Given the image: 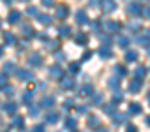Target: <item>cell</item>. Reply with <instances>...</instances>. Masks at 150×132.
<instances>
[{"label":"cell","mask_w":150,"mask_h":132,"mask_svg":"<svg viewBox=\"0 0 150 132\" xmlns=\"http://www.w3.org/2000/svg\"><path fill=\"white\" fill-rule=\"evenodd\" d=\"M125 13H127L129 16H132V18H138V16L143 14V6H141L139 2H129V4L125 6Z\"/></svg>","instance_id":"6da1fadb"},{"label":"cell","mask_w":150,"mask_h":132,"mask_svg":"<svg viewBox=\"0 0 150 132\" xmlns=\"http://www.w3.org/2000/svg\"><path fill=\"white\" fill-rule=\"evenodd\" d=\"M97 55H99L103 60H108V58L113 56V49H111V46H101V48L97 49Z\"/></svg>","instance_id":"7a4b0ae2"},{"label":"cell","mask_w":150,"mask_h":132,"mask_svg":"<svg viewBox=\"0 0 150 132\" xmlns=\"http://www.w3.org/2000/svg\"><path fill=\"white\" fill-rule=\"evenodd\" d=\"M16 76H18V79H21V81H27V83L34 79V74H32L30 71H27V69H18Z\"/></svg>","instance_id":"3957f363"},{"label":"cell","mask_w":150,"mask_h":132,"mask_svg":"<svg viewBox=\"0 0 150 132\" xmlns=\"http://www.w3.org/2000/svg\"><path fill=\"white\" fill-rule=\"evenodd\" d=\"M13 72H18L16 63H14V62H6V63H4V67H2V74L9 76V74H13Z\"/></svg>","instance_id":"277c9868"},{"label":"cell","mask_w":150,"mask_h":132,"mask_svg":"<svg viewBox=\"0 0 150 132\" xmlns=\"http://www.w3.org/2000/svg\"><path fill=\"white\" fill-rule=\"evenodd\" d=\"M55 16H57L58 20H65V18L69 16V7H67V6H57Z\"/></svg>","instance_id":"5b68a950"},{"label":"cell","mask_w":150,"mask_h":132,"mask_svg":"<svg viewBox=\"0 0 150 132\" xmlns=\"http://www.w3.org/2000/svg\"><path fill=\"white\" fill-rule=\"evenodd\" d=\"M104 28H106L108 34H115V32H118V30L122 28V25H120L118 21H106V23H104Z\"/></svg>","instance_id":"8992f818"},{"label":"cell","mask_w":150,"mask_h":132,"mask_svg":"<svg viewBox=\"0 0 150 132\" xmlns=\"http://www.w3.org/2000/svg\"><path fill=\"white\" fill-rule=\"evenodd\" d=\"M141 86H143V81L138 79V78H134V79H131V83H129V92H131V93H138V92L141 90Z\"/></svg>","instance_id":"52a82bcc"},{"label":"cell","mask_w":150,"mask_h":132,"mask_svg":"<svg viewBox=\"0 0 150 132\" xmlns=\"http://www.w3.org/2000/svg\"><path fill=\"white\" fill-rule=\"evenodd\" d=\"M60 86H62L64 90H72V88H74V79H72L71 76H64V78L60 79Z\"/></svg>","instance_id":"ba28073f"},{"label":"cell","mask_w":150,"mask_h":132,"mask_svg":"<svg viewBox=\"0 0 150 132\" xmlns=\"http://www.w3.org/2000/svg\"><path fill=\"white\" fill-rule=\"evenodd\" d=\"M11 127L13 128H23L25 127V118L20 116V114H14L13 120H11Z\"/></svg>","instance_id":"9c48e42d"},{"label":"cell","mask_w":150,"mask_h":132,"mask_svg":"<svg viewBox=\"0 0 150 132\" xmlns=\"http://www.w3.org/2000/svg\"><path fill=\"white\" fill-rule=\"evenodd\" d=\"M50 76L51 78H57V79H62L64 78V71H62L60 65H51V67H50Z\"/></svg>","instance_id":"30bf717a"},{"label":"cell","mask_w":150,"mask_h":132,"mask_svg":"<svg viewBox=\"0 0 150 132\" xmlns=\"http://www.w3.org/2000/svg\"><path fill=\"white\" fill-rule=\"evenodd\" d=\"M28 63L32 65V67H41V65H42V58H41V55H39V53H32L30 58H28Z\"/></svg>","instance_id":"8fae6325"},{"label":"cell","mask_w":150,"mask_h":132,"mask_svg":"<svg viewBox=\"0 0 150 132\" xmlns=\"http://www.w3.org/2000/svg\"><path fill=\"white\" fill-rule=\"evenodd\" d=\"M76 23L78 25H87V23H90V20H88V16H87V13L85 11H78L76 13Z\"/></svg>","instance_id":"7c38bea8"},{"label":"cell","mask_w":150,"mask_h":132,"mask_svg":"<svg viewBox=\"0 0 150 132\" xmlns=\"http://www.w3.org/2000/svg\"><path fill=\"white\" fill-rule=\"evenodd\" d=\"M94 93V86L92 85H83L80 90H78V95L80 97H88V95H92Z\"/></svg>","instance_id":"4fadbf2b"},{"label":"cell","mask_w":150,"mask_h":132,"mask_svg":"<svg viewBox=\"0 0 150 132\" xmlns=\"http://www.w3.org/2000/svg\"><path fill=\"white\" fill-rule=\"evenodd\" d=\"M74 41H76V44H78V46H87V44H88V35H87V34H83V32H80V34H76Z\"/></svg>","instance_id":"5bb4252c"},{"label":"cell","mask_w":150,"mask_h":132,"mask_svg":"<svg viewBox=\"0 0 150 132\" xmlns=\"http://www.w3.org/2000/svg\"><path fill=\"white\" fill-rule=\"evenodd\" d=\"M99 7H103V11H104L106 14H110V13H113V11L117 9V4H115V2H101Z\"/></svg>","instance_id":"9a60e30c"},{"label":"cell","mask_w":150,"mask_h":132,"mask_svg":"<svg viewBox=\"0 0 150 132\" xmlns=\"http://www.w3.org/2000/svg\"><path fill=\"white\" fill-rule=\"evenodd\" d=\"M4 111L14 116V114H16V111H18V104H16V102H13V100H11V102H6V104H4Z\"/></svg>","instance_id":"2e32d148"},{"label":"cell","mask_w":150,"mask_h":132,"mask_svg":"<svg viewBox=\"0 0 150 132\" xmlns=\"http://www.w3.org/2000/svg\"><path fill=\"white\" fill-rule=\"evenodd\" d=\"M141 113H143V107H141L138 102H131V104H129L127 114H141Z\"/></svg>","instance_id":"e0dca14e"},{"label":"cell","mask_w":150,"mask_h":132,"mask_svg":"<svg viewBox=\"0 0 150 132\" xmlns=\"http://www.w3.org/2000/svg\"><path fill=\"white\" fill-rule=\"evenodd\" d=\"M20 20H21V13H20V11H11V13H9V18H7V21H9L11 25H14V23H20Z\"/></svg>","instance_id":"ac0fdd59"},{"label":"cell","mask_w":150,"mask_h":132,"mask_svg":"<svg viewBox=\"0 0 150 132\" xmlns=\"http://www.w3.org/2000/svg\"><path fill=\"white\" fill-rule=\"evenodd\" d=\"M4 39H6V44H7V46H16V44H18L16 35L11 34V32H6V34H4Z\"/></svg>","instance_id":"d6986e66"},{"label":"cell","mask_w":150,"mask_h":132,"mask_svg":"<svg viewBox=\"0 0 150 132\" xmlns=\"http://www.w3.org/2000/svg\"><path fill=\"white\" fill-rule=\"evenodd\" d=\"M35 20H37V21H39L41 25H50V23L53 21V18H51L50 14H41V13H39V14L35 16Z\"/></svg>","instance_id":"ffe728a7"},{"label":"cell","mask_w":150,"mask_h":132,"mask_svg":"<svg viewBox=\"0 0 150 132\" xmlns=\"http://www.w3.org/2000/svg\"><path fill=\"white\" fill-rule=\"evenodd\" d=\"M108 85H110V88H111L113 92H120V79H118L117 76H113V78H110V81H108Z\"/></svg>","instance_id":"44dd1931"},{"label":"cell","mask_w":150,"mask_h":132,"mask_svg":"<svg viewBox=\"0 0 150 132\" xmlns=\"http://www.w3.org/2000/svg\"><path fill=\"white\" fill-rule=\"evenodd\" d=\"M39 106H41V109H42V107L50 109V107H53V106H55V99H53V97H44V99L39 102Z\"/></svg>","instance_id":"7402d4cb"},{"label":"cell","mask_w":150,"mask_h":132,"mask_svg":"<svg viewBox=\"0 0 150 132\" xmlns=\"http://www.w3.org/2000/svg\"><path fill=\"white\" fill-rule=\"evenodd\" d=\"M58 120H60V114H58V113H53V111H50V113L46 114V123H51V125H55Z\"/></svg>","instance_id":"603a6c76"},{"label":"cell","mask_w":150,"mask_h":132,"mask_svg":"<svg viewBox=\"0 0 150 132\" xmlns=\"http://www.w3.org/2000/svg\"><path fill=\"white\" fill-rule=\"evenodd\" d=\"M113 71L117 72V78H124V76H127V69L124 67L122 63H117L115 67H113Z\"/></svg>","instance_id":"cb8c5ba5"},{"label":"cell","mask_w":150,"mask_h":132,"mask_svg":"<svg viewBox=\"0 0 150 132\" xmlns=\"http://www.w3.org/2000/svg\"><path fill=\"white\" fill-rule=\"evenodd\" d=\"M87 123H88V127H90V128H97V127L101 125V120H99V118H97L96 114H90V116H88V121H87Z\"/></svg>","instance_id":"d4e9b609"},{"label":"cell","mask_w":150,"mask_h":132,"mask_svg":"<svg viewBox=\"0 0 150 132\" xmlns=\"http://www.w3.org/2000/svg\"><path fill=\"white\" fill-rule=\"evenodd\" d=\"M58 34H60V37H71L72 28H71V27H67V25H62V27L58 28Z\"/></svg>","instance_id":"484cf974"},{"label":"cell","mask_w":150,"mask_h":132,"mask_svg":"<svg viewBox=\"0 0 150 132\" xmlns=\"http://www.w3.org/2000/svg\"><path fill=\"white\" fill-rule=\"evenodd\" d=\"M103 99H104V95H103L101 92L92 93V104H94V106H103Z\"/></svg>","instance_id":"4316f807"},{"label":"cell","mask_w":150,"mask_h":132,"mask_svg":"<svg viewBox=\"0 0 150 132\" xmlns=\"http://www.w3.org/2000/svg\"><path fill=\"white\" fill-rule=\"evenodd\" d=\"M127 116H129V114H125V113H115L111 118H113L115 123H124V121L127 120Z\"/></svg>","instance_id":"83f0119b"},{"label":"cell","mask_w":150,"mask_h":132,"mask_svg":"<svg viewBox=\"0 0 150 132\" xmlns=\"http://www.w3.org/2000/svg\"><path fill=\"white\" fill-rule=\"evenodd\" d=\"M21 32H23V35H27V37H34V35H35V32H34V28H32L30 25H21Z\"/></svg>","instance_id":"f1b7e54d"},{"label":"cell","mask_w":150,"mask_h":132,"mask_svg":"<svg viewBox=\"0 0 150 132\" xmlns=\"http://www.w3.org/2000/svg\"><path fill=\"white\" fill-rule=\"evenodd\" d=\"M76 125H78V121H76L74 116H67L65 118V127L67 128H76Z\"/></svg>","instance_id":"f546056e"},{"label":"cell","mask_w":150,"mask_h":132,"mask_svg":"<svg viewBox=\"0 0 150 132\" xmlns=\"http://www.w3.org/2000/svg\"><path fill=\"white\" fill-rule=\"evenodd\" d=\"M103 109H104V113L108 116H113L117 113V106H113V104H106V106H103Z\"/></svg>","instance_id":"4dcf8cb0"},{"label":"cell","mask_w":150,"mask_h":132,"mask_svg":"<svg viewBox=\"0 0 150 132\" xmlns=\"http://www.w3.org/2000/svg\"><path fill=\"white\" fill-rule=\"evenodd\" d=\"M80 72V63L78 62H71L69 63V74H78Z\"/></svg>","instance_id":"1f68e13d"},{"label":"cell","mask_w":150,"mask_h":132,"mask_svg":"<svg viewBox=\"0 0 150 132\" xmlns=\"http://www.w3.org/2000/svg\"><path fill=\"white\" fill-rule=\"evenodd\" d=\"M117 42H118V46H120V48H124V49H125V48L129 46V42H131V41H129V37H125V35H120V37L117 39Z\"/></svg>","instance_id":"d6a6232c"},{"label":"cell","mask_w":150,"mask_h":132,"mask_svg":"<svg viewBox=\"0 0 150 132\" xmlns=\"http://www.w3.org/2000/svg\"><path fill=\"white\" fill-rule=\"evenodd\" d=\"M58 41H46V49L50 51H58Z\"/></svg>","instance_id":"836d02e7"},{"label":"cell","mask_w":150,"mask_h":132,"mask_svg":"<svg viewBox=\"0 0 150 132\" xmlns=\"http://www.w3.org/2000/svg\"><path fill=\"white\" fill-rule=\"evenodd\" d=\"M32 99H34V93L32 92H25L23 93V104L25 106H32Z\"/></svg>","instance_id":"e575fe53"},{"label":"cell","mask_w":150,"mask_h":132,"mask_svg":"<svg viewBox=\"0 0 150 132\" xmlns=\"http://www.w3.org/2000/svg\"><path fill=\"white\" fill-rule=\"evenodd\" d=\"M138 60V51H127L125 53V62H136Z\"/></svg>","instance_id":"d590c367"},{"label":"cell","mask_w":150,"mask_h":132,"mask_svg":"<svg viewBox=\"0 0 150 132\" xmlns=\"http://www.w3.org/2000/svg\"><path fill=\"white\" fill-rule=\"evenodd\" d=\"M39 113H41V106H39V104H37V106H30V109H28V114H30V116L35 118V116H39Z\"/></svg>","instance_id":"8d00e7d4"},{"label":"cell","mask_w":150,"mask_h":132,"mask_svg":"<svg viewBox=\"0 0 150 132\" xmlns=\"http://www.w3.org/2000/svg\"><path fill=\"white\" fill-rule=\"evenodd\" d=\"M99 35V39L103 41V46H110L111 44V37L110 35H106V34H97Z\"/></svg>","instance_id":"74e56055"},{"label":"cell","mask_w":150,"mask_h":132,"mask_svg":"<svg viewBox=\"0 0 150 132\" xmlns=\"http://www.w3.org/2000/svg\"><path fill=\"white\" fill-rule=\"evenodd\" d=\"M145 74H146V69L143 67V65H139V67L136 69V78H138V79H143Z\"/></svg>","instance_id":"f35d334b"},{"label":"cell","mask_w":150,"mask_h":132,"mask_svg":"<svg viewBox=\"0 0 150 132\" xmlns=\"http://www.w3.org/2000/svg\"><path fill=\"white\" fill-rule=\"evenodd\" d=\"M136 41H138V44H139V46H145V48H148V46H150V41H148V39H146L145 35H141V37H138Z\"/></svg>","instance_id":"ab89813d"},{"label":"cell","mask_w":150,"mask_h":132,"mask_svg":"<svg viewBox=\"0 0 150 132\" xmlns=\"http://www.w3.org/2000/svg\"><path fill=\"white\" fill-rule=\"evenodd\" d=\"M127 28H129L131 32H138V30H139V23H138V21H131V23H127Z\"/></svg>","instance_id":"60d3db41"},{"label":"cell","mask_w":150,"mask_h":132,"mask_svg":"<svg viewBox=\"0 0 150 132\" xmlns=\"http://www.w3.org/2000/svg\"><path fill=\"white\" fill-rule=\"evenodd\" d=\"M122 99H124V97H122V93H120V92H117V95H115V97L111 99V100H113L111 104H113V106H118V104L122 102Z\"/></svg>","instance_id":"b9f144b4"},{"label":"cell","mask_w":150,"mask_h":132,"mask_svg":"<svg viewBox=\"0 0 150 132\" xmlns=\"http://www.w3.org/2000/svg\"><path fill=\"white\" fill-rule=\"evenodd\" d=\"M27 14H28V16H37V14H39V11H37V7L30 6V7H27Z\"/></svg>","instance_id":"7bdbcfd3"},{"label":"cell","mask_w":150,"mask_h":132,"mask_svg":"<svg viewBox=\"0 0 150 132\" xmlns=\"http://www.w3.org/2000/svg\"><path fill=\"white\" fill-rule=\"evenodd\" d=\"M35 88H37V83H35L34 79L27 83V92H32V93H34V90H35Z\"/></svg>","instance_id":"ee69618b"},{"label":"cell","mask_w":150,"mask_h":132,"mask_svg":"<svg viewBox=\"0 0 150 132\" xmlns=\"http://www.w3.org/2000/svg\"><path fill=\"white\" fill-rule=\"evenodd\" d=\"M7 86V76L0 72V88H6Z\"/></svg>","instance_id":"f6af8a7d"},{"label":"cell","mask_w":150,"mask_h":132,"mask_svg":"<svg viewBox=\"0 0 150 132\" xmlns=\"http://www.w3.org/2000/svg\"><path fill=\"white\" fill-rule=\"evenodd\" d=\"M90 25H92V28H94L96 34H101V23L99 21H90Z\"/></svg>","instance_id":"bcb514c9"},{"label":"cell","mask_w":150,"mask_h":132,"mask_svg":"<svg viewBox=\"0 0 150 132\" xmlns=\"http://www.w3.org/2000/svg\"><path fill=\"white\" fill-rule=\"evenodd\" d=\"M55 58H57V62H64L65 60V53L64 51H57L55 53Z\"/></svg>","instance_id":"7dc6e473"},{"label":"cell","mask_w":150,"mask_h":132,"mask_svg":"<svg viewBox=\"0 0 150 132\" xmlns=\"http://www.w3.org/2000/svg\"><path fill=\"white\" fill-rule=\"evenodd\" d=\"M72 106H74V100H72V99H67V100L64 102V109H65V111H67V109H71Z\"/></svg>","instance_id":"c3c4849f"},{"label":"cell","mask_w":150,"mask_h":132,"mask_svg":"<svg viewBox=\"0 0 150 132\" xmlns=\"http://www.w3.org/2000/svg\"><path fill=\"white\" fill-rule=\"evenodd\" d=\"M32 132H46V128H44V125H35Z\"/></svg>","instance_id":"681fc988"},{"label":"cell","mask_w":150,"mask_h":132,"mask_svg":"<svg viewBox=\"0 0 150 132\" xmlns=\"http://www.w3.org/2000/svg\"><path fill=\"white\" fill-rule=\"evenodd\" d=\"M125 132H138V127L136 125H127L125 127Z\"/></svg>","instance_id":"f907efd6"},{"label":"cell","mask_w":150,"mask_h":132,"mask_svg":"<svg viewBox=\"0 0 150 132\" xmlns=\"http://www.w3.org/2000/svg\"><path fill=\"white\" fill-rule=\"evenodd\" d=\"M143 16H145V18H148V20H150V4H148V6H146V7H145V9H143Z\"/></svg>","instance_id":"816d5d0a"},{"label":"cell","mask_w":150,"mask_h":132,"mask_svg":"<svg viewBox=\"0 0 150 132\" xmlns=\"http://www.w3.org/2000/svg\"><path fill=\"white\" fill-rule=\"evenodd\" d=\"M2 90H4V92H6V93H7V95H13V93H14V88H11V86H9V85H7V86H6V88H2Z\"/></svg>","instance_id":"f5cc1de1"},{"label":"cell","mask_w":150,"mask_h":132,"mask_svg":"<svg viewBox=\"0 0 150 132\" xmlns=\"http://www.w3.org/2000/svg\"><path fill=\"white\" fill-rule=\"evenodd\" d=\"M80 114H83V113H87V106H78V109H76Z\"/></svg>","instance_id":"db71d44e"},{"label":"cell","mask_w":150,"mask_h":132,"mask_svg":"<svg viewBox=\"0 0 150 132\" xmlns=\"http://www.w3.org/2000/svg\"><path fill=\"white\" fill-rule=\"evenodd\" d=\"M42 6H46V7H53V2H51V0H44Z\"/></svg>","instance_id":"11a10c76"},{"label":"cell","mask_w":150,"mask_h":132,"mask_svg":"<svg viewBox=\"0 0 150 132\" xmlns=\"http://www.w3.org/2000/svg\"><path fill=\"white\" fill-rule=\"evenodd\" d=\"M92 55H94V53H92V51H87V53H85V55H83V60H88V58H90V56H92Z\"/></svg>","instance_id":"9f6ffc18"},{"label":"cell","mask_w":150,"mask_h":132,"mask_svg":"<svg viewBox=\"0 0 150 132\" xmlns=\"http://www.w3.org/2000/svg\"><path fill=\"white\" fill-rule=\"evenodd\" d=\"M145 37L150 41V28H146V30H145Z\"/></svg>","instance_id":"6f0895ef"},{"label":"cell","mask_w":150,"mask_h":132,"mask_svg":"<svg viewBox=\"0 0 150 132\" xmlns=\"http://www.w3.org/2000/svg\"><path fill=\"white\" fill-rule=\"evenodd\" d=\"M96 132H110V130H108V128H97Z\"/></svg>","instance_id":"680465c9"},{"label":"cell","mask_w":150,"mask_h":132,"mask_svg":"<svg viewBox=\"0 0 150 132\" xmlns=\"http://www.w3.org/2000/svg\"><path fill=\"white\" fill-rule=\"evenodd\" d=\"M146 125H148V127H150V116H148V118H146Z\"/></svg>","instance_id":"91938a15"},{"label":"cell","mask_w":150,"mask_h":132,"mask_svg":"<svg viewBox=\"0 0 150 132\" xmlns=\"http://www.w3.org/2000/svg\"><path fill=\"white\" fill-rule=\"evenodd\" d=\"M2 53H4V49H2V48H0V56H2Z\"/></svg>","instance_id":"94428289"},{"label":"cell","mask_w":150,"mask_h":132,"mask_svg":"<svg viewBox=\"0 0 150 132\" xmlns=\"http://www.w3.org/2000/svg\"><path fill=\"white\" fill-rule=\"evenodd\" d=\"M148 55H150V46H148Z\"/></svg>","instance_id":"6125c7cd"},{"label":"cell","mask_w":150,"mask_h":132,"mask_svg":"<svg viewBox=\"0 0 150 132\" xmlns=\"http://www.w3.org/2000/svg\"><path fill=\"white\" fill-rule=\"evenodd\" d=\"M0 125H2V118H0Z\"/></svg>","instance_id":"be15d7a7"},{"label":"cell","mask_w":150,"mask_h":132,"mask_svg":"<svg viewBox=\"0 0 150 132\" xmlns=\"http://www.w3.org/2000/svg\"><path fill=\"white\" fill-rule=\"evenodd\" d=\"M148 100H150V93H148Z\"/></svg>","instance_id":"e7e4bbea"},{"label":"cell","mask_w":150,"mask_h":132,"mask_svg":"<svg viewBox=\"0 0 150 132\" xmlns=\"http://www.w3.org/2000/svg\"><path fill=\"white\" fill-rule=\"evenodd\" d=\"M0 27H2V21H0Z\"/></svg>","instance_id":"03108f58"},{"label":"cell","mask_w":150,"mask_h":132,"mask_svg":"<svg viewBox=\"0 0 150 132\" xmlns=\"http://www.w3.org/2000/svg\"><path fill=\"white\" fill-rule=\"evenodd\" d=\"M21 132H25V130H21Z\"/></svg>","instance_id":"003e7915"}]
</instances>
